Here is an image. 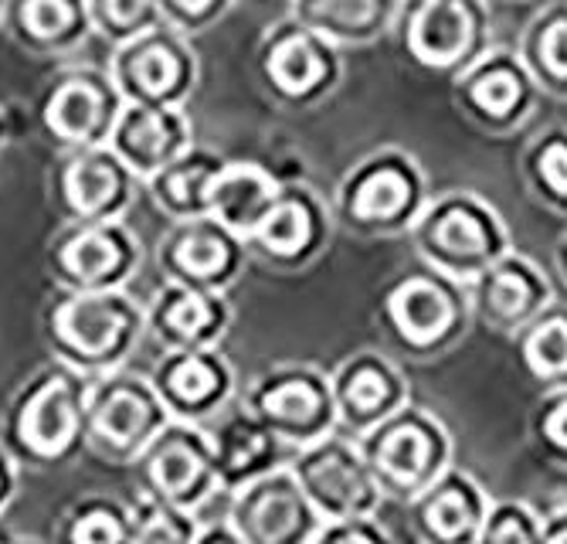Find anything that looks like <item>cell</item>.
I'll return each mask as SVG.
<instances>
[{"label":"cell","mask_w":567,"mask_h":544,"mask_svg":"<svg viewBox=\"0 0 567 544\" xmlns=\"http://www.w3.org/2000/svg\"><path fill=\"white\" fill-rule=\"evenodd\" d=\"M44 337L59 361L82 374L130 365L146 337V307L126 286L59 289L44 310Z\"/></svg>","instance_id":"obj_1"},{"label":"cell","mask_w":567,"mask_h":544,"mask_svg":"<svg viewBox=\"0 0 567 544\" xmlns=\"http://www.w3.org/2000/svg\"><path fill=\"white\" fill-rule=\"evenodd\" d=\"M85 394L89 374L55 358L18 388L0 419V442L18 463L65 466L85 450Z\"/></svg>","instance_id":"obj_2"},{"label":"cell","mask_w":567,"mask_h":544,"mask_svg":"<svg viewBox=\"0 0 567 544\" xmlns=\"http://www.w3.org/2000/svg\"><path fill=\"white\" fill-rule=\"evenodd\" d=\"M378 314L394 348L415 361L449 355L473 327L470 286L425 263L398 273L384 286Z\"/></svg>","instance_id":"obj_3"},{"label":"cell","mask_w":567,"mask_h":544,"mask_svg":"<svg viewBox=\"0 0 567 544\" xmlns=\"http://www.w3.org/2000/svg\"><path fill=\"white\" fill-rule=\"evenodd\" d=\"M419 263L470 283L489 263L513 249L509 228L503 215L470 187H452L432 194L415 225L408 228Z\"/></svg>","instance_id":"obj_4"},{"label":"cell","mask_w":567,"mask_h":544,"mask_svg":"<svg viewBox=\"0 0 567 544\" xmlns=\"http://www.w3.org/2000/svg\"><path fill=\"white\" fill-rule=\"evenodd\" d=\"M429 197L432 191L419 157L401 146H381L343 174L333 197V218L364 238L404 235Z\"/></svg>","instance_id":"obj_5"},{"label":"cell","mask_w":567,"mask_h":544,"mask_svg":"<svg viewBox=\"0 0 567 544\" xmlns=\"http://www.w3.org/2000/svg\"><path fill=\"white\" fill-rule=\"evenodd\" d=\"M357 447L364 453L384 501L398 504H408L442 470L452 466V432L432 409L419 402H404L364 435H357Z\"/></svg>","instance_id":"obj_6"},{"label":"cell","mask_w":567,"mask_h":544,"mask_svg":"<svg viewBox=\"0 0 567 544\" xmlns=\"http://www.w3.org/2000/svg\"><path fill=\"white\" fill-rule=\"evenodd\" d=\"M136 493L200 514L225 501L212 432L204 422L171 419L130 463Z\"/></svg>","instance_id":"obj_7"},{"label":"cell","mask_w":567,"mask_h":544,"mask_svg":"<svg viewBox=\"0 0 567 544\" xmlns=\"http://www.w3.org/2000/svg\"><path fill=\"white\" fill-rule=\"evenodd\" d=\"M394 28L408 62L455 79L493 48V0H401Z\"/></svg>","instance_id":"obj_8"},{"label":"cell","mask_w":567,"mask_h":544,"mask_svg":"<svg viewBox=\"0 0 567 544\" xmlns=\"http://www.w3.org/2000/svg\"><path fill=\"white\" fill-rule=\"evenodd\" d=\"M174 415L161 402L150 374L113 368L89 374L85 394V447L116 466H130L146 442Z\"/></svg>","instance_id":"obj_9"},{"label":"cell","mask_w":567,"mask_h":544,"mask_svg":"<svg viewBox=\"0 0 567 544\" xmlns=\"http://www.w3.org/2000/svg\"><path fill=\"white\" fill-rule=\"evenodd\" d=\"M255 69L272 103L286 110H313L337 92L343 59L340 44L286 14L262 34Z\"/></svg>","instance_id":"obj_10"},{"label":"cell","mask_w":567,"mask_h":544,"mask_svg":"<svg viewBox=\"0 0 567 544\" xmlns=\"http://www.w3.org/2000/svg\"><path fill=\"white\" fill-rule=\"evenodd\" d=\"M238 402L289 450L309 447L337 429L330 374L313 365H276L255 374Z\"/></svg>","instance_id":"obj_11"},{"label":"cell","mask_w":567,"mask_h":544,"mask_svg":"<svg viewBox=\"0 0 567 544\" xmlns=\"http://www.w3.org/2000/svg\"><path fill=\"white\" fill-rule=\"evenodd\" d=\"M289 470L296 473L320 521L350 514H381V507L388 504L364 453L357 447V439L340 429L309 442V447L292 450Z\"/></svg>","instance_id":"obj_12"},{"label":"cell","mask_w":567,"mask_h":544,"mask_svg":"<svg viewBox=\"0 0 567 544\" xmlns=\"http://www.w3.org/2000/svg\"><path fill=\"white\" fill-rule=\"evenodd\" d=\"M123 103L150 106H187L197 85V55L190 34L157 24L123 44H113L106 62Z\"/></svg>","instance_id":"obj_13"},{"label":"cell","mask_w":567,"mask_h":544,"mask_svg":"<svg viewBox=\"0 0 567 544\" xmlns=\"http://www.w3.org/2000/svg\"><path fill=\"white\" fill-rule=\"evenodd\" d=\"M540 85L527 72L517 48H489L452 79V103L476 130L513 136L530 123L540 103Z\"/></svg>","instance_id":"obj_14"},{"label":"cell","mask_w":567,"mask_h":544,"mask_svg":"<svg viewBox=\"0 0 567 544\" xmlns=\"http://www.w3.org/2000/svg\"><path fill=\"white\" fill-rule=\"evenodd\" d=\"M143 245L126 218L65 222L48 249L59 289H116L140 273Z\"/></svg>","instance_id":"obj_15"},{"label":"cell","mask_w":567,"mask_h":544,"mask_svg":"<svg viewBox=\"0 0 567 544\" xmlns=\"http://www.w3.org/2000/svg\"><path fill=\"white\" fill-rule=\"evenodd\" d=\"M123 95L106 65L62 69L38 99V123L59 151L106 143Z\"/></svg>","instance_id":"obj_16"},{"label":"cell","mask_w":567,"mask_h":544,"mask_svg":"<svg viewBox=\"0 0 567 544\" xmlns=\"http://www.w3.org/2000/svg\"><path fill=\"white\" fill-rule=\"evenodd\" d=\"M225 517L238 544H313L320 514L302 493L289 460L228 493Z\"/></svg>","instance_id":"obj_17"},{"label":"cell","mask_w":567,"mask_h":544,"mask_svg":"<svg viewBox=\"0 0 567 544\" xmlns=\"http://www.w3.org/2000/svg\"><path fill=\"white\" fill-rule=\"evenodd\" d=\"M330 232L333 208L323 202V194L302 181H282L276 202L245 242L251 256L292 273L323 256Z\"/></svg>","instance_id":"obj_18"},{"label":"cell","mask_w":567,"mask_h":544,"mask_svg":"<svg viewBox=\"0 0 567 544\" xmlns=\"http://www.w3.org/2000/svg\"><path fill=\"white\" fill-rule=\"evenodd\" d=\"M143 181L110 151V143L62 151L51 171V191L65 222L126 218Z\"/></svg>","instance_id":"obj_19"},{"label":"cell","mask_w":567,"mask_h":544,"mask_svg":"<svg viewBox=\"0 0 567 544\" xmlns=\"http://www.w3.org/2000/svg\"><path fill=\"white\" fill-rule=\"evenodd\" d=\"M248 256V242L212 215L171 222L157 245V266L167 283L204 289H228L241 276Z\"/></svg>","instance_id":"obj_20"},{"label":"cell","mask_w":567,"mask_h":544,"mask_svg":"<svg viewBox=\"0 0 567 544\" xmlns=\"http://www.w3.org/2000/svg\"><path fill=\"white\" fill-rule=\"evenodd\" d=\"M466 286L473 304V324H483L499 337H513L554 300L547 273L517 249L503 253Z\"/></svg>","instance_id":"obj_21"},{"label":"cell","mask_w":567,"mask_h":544,"mask_svg":"<svg viewBox=\"0 0 567 544\" xmlns=\"http://www.w3.org/2000/svg\"><path fill=\"white\" fill-rule=\"evenodd\" d=\"M150 381L174 419L212 422L228 402H235V368L218 348L164 351L150 368Z\"/></svg>","instance_id":"obj_22"},{"label":"cell","mask_w":567,"mask_h":544,"mask_svg":"<svg viewBox=\"0 0 567 544\" xmlns=\"http://www.w3.org/2000/svg\"><path fill=\"white\" fill-rule=\"evenodd\" d=\"M330 388L337 406V429L353 439L411 402V384L404 371L388 355L371 348L343 358L330 374Z\"/></svg>","instance_id":"obj_23"},{"label":"cell","mask_w":567,"mask_h":544,"mask_svg":"<svg viewBox=\"0 0 567 544\" xmlns=\"http://www.w3.org/2000/svg\"><path fill=\"white\" fill-rule=\"evenodd\" d=\"M404 507H408V524L419 541L480 544V531L489 511V493L470 470L452 463Z\"/></svg>","instance_id":"obj_24"},{"label":"cell","mask_w":567,"mask_h":544,"mask_svg":"<svg viewBox=\"0 0 567 544\" xmlns=\"http://www.w3.org/2000/svg\"><path fill=\"white\" fill-rule=\"evenodd\" d=\"M231 307L225 289H204L187 283H161L146 304V333L157 337L164 351L218 348L228 333Z\"/></svg>","instance_id":"obj_25"},{"label":"cell","mask_w":567,"mask_h":544,"mask_svg":"<svg viewBox=\"0 0 567 544\" xmlns=\"http://www.w3.org/2000/svg\"><path fill=\"white\" fill-rule=\"evenodd\" d=\"M110 151L146 184L161 167L177 161L194 146V120L187 106H150L123 103L113 130Z\"/></svg>","instance_id":"obj_26"},{"label":"cell","mask_w":567,"mask_h":544,"mask_svg":"<svg viewBox=\"0 0 567 544\" xmlns=\"http://www.w3.org/2000/svg\"><path fill=\"white\" fill-rule=\"evenodd\" d=\"M204 425L212 432L215 463H218L225 493L276 470L279 463H286L292 456L286 442L272 429H266L241 402H228L212 422H204Z\"/></svg>","instance_id":"obj_27"},{"label":"cell","mask_w":567,"mask_h":544,"mask_svg":"<svg viewBox=\"0 0 567 544\" xmlns=\"http://www.w3.org/2000/svg\"><path fill=\"white\" fill-rule=\"evenodd\" d=\"M0 31L28 55H72L92 34L85 0H0Z\"/></svg>","instance_id":"obj_28"},{"label":"cell","mask_w":567,"mask_h":544,"mask_svg":"<svg viewBox=\"0 0 567 544\" xmlns=\"http://www.w3.org/2000/svg\"><path fill=\"white\" fill-rule=\"evenodd\" d=\"M282 187V177L259 161H225L208 191V215L248 238Z\"/></svg>","instance_id":"obj_29"},{"label":"cell","mask_w":567,"mask_h":544,"mask_svg":"<svg viewBox=\"0 0 567 544\" xmlns=\"http://www.w3.org/2000/svg\"><path fill=\"white\" fill-rule=\"evenodd\" d=\"M401 11V0H292L289 14L340 48L381 41Z\"/></svg>","instance_id":"obj_30"},{"label":"cell","mask_w":567,"mask_h":544,"mask_svg":"<svg viewBox=\"0 0 567 544\" xmlns=\"http://www.w3.org/2000/svg\"><path fill=\"white\" fill-rule=\"evenodd\" d=\"M225 161L228 157L194 143L190 151H184L177 161L161 167L143 187L150 191L153 205L167 215V222L208 215V191H212V181Z\"/></svg>","instance_id":"obj_31"},{"label":"cell","mask_w":567,"mask_h":544,"mask_svg":"<svg viewBox=\"0 0 567 544\" xmlns=\"http://www.w3.org/2000/svg\"><path fill=\"white\" fill-rule=\"evenodd\" d=\"M517 365L537 391L567 388V300H554L509 337Z\"/></svg>","instance_id":"obj_32"},{"label":"cell","mask_w":567,"mask_h":544,"mask_svg":"<svg viewBox=\"0 0 567 544\" xmlns=\"http://www.w3.org/2000/svg\"><path fill=\"white\" fill-rule=\"evenodd\" d=\"M517 55L544 95L567 99V0H554L527 21Z\"/></svg>","instance_id":"obj_33"},{"label":"cell","mask_w":567,"mask_h":544,"mask_svg":"<svg viewBox=\"0 0 567 544\" xmlns=\"http://www.w3.org/2000/svg\"><path fill=\"white\" fill-rule=\"evenodd\" d=\"M520 174L547 212L567 218V126H547L527 140Z\"/></svg>","instance_id":"obj_34"},{"label":"cell","mask_w":567,"mask_h":544,"mask_svg":"<svg viewBox=\"0 0 567 544\" xmlns=\"http://www.w3.org/2000/svg\"><path fill=\"white\" fill-rule=\"evenodd\" d=\"M59 537L72 541V544H126V541H133L130 501H116V497H106V493L79 497L65 511Z\"/></svg>","instance_id":"obj_35"},{"label":"cell","mask_w":567,"mask_h":544,"mask_svg":"<svg viewBox=\"0 0 567 544\" xmlns=\"http://www.w3.org/2000/svg\"><path fill=\"white\" fill-rule=\"evenodd\" d=\"M130 521H133L136 544H190L197 534V514L153 501L136 490L130 497Z\"/></svg>","instance_id":"obj_36"},{"label":"cell","mask_w":567,"mask_h":544,"mask_svg":"<svg viewBox=\"0 0 567 544\" xmlns=\"http://www.w3.org/2000/svg\"><path fill=\"white\" fill-rule=\"evenodd\" d=\"M85 4L92 31L110 44H123L150 28L167 24L157 0H85Z\"/></svg>","instance_id":"obj_37"},{"label":"cell","mask_w":567,"mask_h":544,"mask_svg":"<svg viewBox=\"0 0 567 544\" xmlns=\"http://www.w3.org/2000/svg\"><path fill=\"white\" fill-rule=\"evenodd\" d=\"M544 531V514L527 501H489L480 544H537Z\"/></svg>","instance_id":"obj_38"},{"label":"cell","mask_w":567,"mask_h":544,"mask_svg":"<svg viewBox=\"0 0 567 544\" xmlns=\"http://www.w3.org/2000/svg\"><path fill=\"white\" fill-rule=\"evenodd\" d=\"M530 435L547 463L567 466V388L540 391L530 415Z\"/></svg>","instance_id":"obj_39"},{"label":"cell","mask_w":567,"mask_h":544,"mask_svg":"<svg viewBox=\"0 0 567 544\" xmlns=\"http://www.w3.org/2000/svg\"><path fill=\"white\" fill-rule=\"evenodd\" d=\"M391 531L381 521V514H350L320 521L313 544H388Z\"/></svg>","instance_id":"obj_40"},{"label":"cell","mask_w":567,"mask_h":544,"mask_svg":"<svg viewBox=\"0 0 567 544\" xmlns=\"http://www.w3.org/2000/svg\"><path fill=\"white\" fill-rule=\"evenodd\" d=\"M161 14L171 28L184 31V34H197L208 31L212 24H218L235 0H157Z\"/></svg>","instance_id":"obj_41"},{"label":"cell","mask_w":567,"mask_h":544,"mask_svg":"<svg viewBox=\"0 0 567 544\" xmlns=\"http://www.w3.org/2000/svg\"><path fill=\"white\" fill-rule=\"evenodd\" d=\"M18 460L11 456V450L0 442V517L8 514L11 501L18 497Z\"/></svg>","instance_id":"obj_42"},{"label":"cell","mask_w":567,"mask_h":544,"mask_svg":"<svg viewBox=\"0 0 567 544\" xmlns=\"http://www.w3.org/2000/svg\"><path fill=\"white\" fill-rule=\"evenodd\" d=\"M540 541H550V544H567V504L554 507L544 514V531H540Z\"/></svg>","instance_id":"obj_43"},{"label":"cell","mask_w":567,"mask_h":544,"mask_svg":"<svg viewBox=\"0 0 567 544\" xmlns=\"http://www.w3.org/2000/svg\"><path fill=\"white\" fill-rule=\"evenodd\" d=\"M554 259H557V273H560V279H564V286H567V232H564L560 242H557Z\"/></svg>","instance_id":"obj_44"},{"label":"cell","mask_w":567,"mask_h":544,"mask_svg":"<svg viewBox=\"0 0 567 544\" xmlns=\"http://www.w3.org/2000/svg\"><path fill=\"white\" fill-rule=\"evenodd\" d=\"M11 140V120H8V110L0 106V146Z\"/></svg>","instance_id":"obj_45"},{"label":"cell","mask_w":567,"mask_h":544,"mask_svg":"<svg viewBox=\"0 0 567 544\" xmlns=\"http://www.w3.org/2000/svg\"><path fill=\"white\" fill-rule=\"evenodd\" d=\"M503 4H520V0H503Z\"/></svg>","instance_id":"obj_46"}]
</instances>
